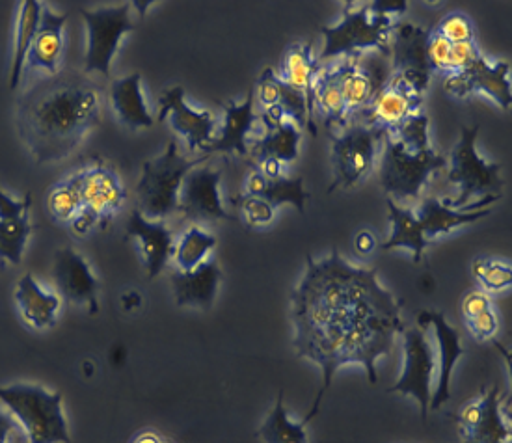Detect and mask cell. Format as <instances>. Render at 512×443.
I'll return each instance as SVG.
<instances>
[{"instance_id":"1","label":"cell","mask_w":512,"mask_h":443,"mask_svg":"<svg viewBox=\"0 0 512 443\" xmlns=\"http://www.w3.org/2000/svg\"><path fill=\"white\" fill-rule=\"evenodd\" d=\"M401 309L403 302L378 282L377 269L352 267L337 248L321 261L306 257L304 276L291 293L293 347L323 373V388L302 419L306 425L343 365H364L369 384H377L378 360L406 330Z\"/></svg>"},{"instance_id":"2","label":"cell","mask_w":512,"mask_h":443,"mask_svg":"<svg viewBox=\"0 0 512 443\" xmlns=\"http://www.w3.org/2000/svg\"><path fill=\"white\" fill-rule=\"evenodd\" d=\"M99 110L101 99L94 86L66 77L28 95L19 108V131L36 161H60L97 127Z\"/></svg>"},{"instance_id":"3","label":"cell","mask_w":512,"mask_h":443,"mask_svg":"<svg viewBox=\"0 0 512 443\" xmlns=\"http://www.w3.org/2000/svg\"><path fill=\"white\" fill-rule=\"evenodd\" d=\"M0 404L25 429L30 443H69L64 397L38 384L0 386Z\"/></svg>"},{"instance_id":"4","label":"cell","mask_w":512,"mask_h":443,"mask_svg":"<svg viewBox=\"0 0 512 443\" xmlns=\"http://www.w3.org/2000/svg\"><path fill=\"white\" fill-rule=\"evenodd\" d=\"M395 23L369 12V4L347 2L343 10V19L336 27H321L324 47L317 62L323 64L336 56H358L362 51L373 49L380 56H390V38Z\"/></svg>"},{"instance_id":"5","label":"cell","mask_w":512,"mask_h":443,"mask_svg":"<svg viewBox=\"0 0 512 443\" xmlns=\"http://www.w3.org/2000/svg\"><path fill=\"white\" fill-rule=\"evenodd\" d=\"M205 161V157L194 161L187 159L179 153L176 142L172 140L161 157L146 161L142 166V177L136 185V196L140 203L138 211L149 220H164L166 216L176 213L183 179L192 168Z\"/></svg>"},{"instance_id":"6","label":"cell","mask_w":512,"mask_h":443,"mask_svg":"<svg viewBox=\"0 0 512 443\" xmlns=\"http://www.w3.org/2000/svg\"><path fill=\"white\" fill-rule=\"evenodd\" d=\"M477 136L479 125L462 127L460 140L451 151L449 159V174L447 181L460 188L459 198L455 200H442V202L460 211L462 205H468L473 196L486 198V196H501V188L505 187V181L499 177L498 162H486L477 151Z\"/></svg>"},{"instance_id":"7","label":"cell","mask_w":512,"mask_h":443,"mask_svg":"<svg viewBox=\"0 0 512 443\" xmlns=\"http://www.w3.org/2000/svg\"><path fill=\"white\" fill-rule=\"evenodd\" d=\"M380 161V185L393 202L416 200L431 175L447 166V159L431 151L410 153L393 136L384 135Z\"/></svg>"},{"instance_id":"8","label":"cell","mask_w":512,"mask_h":443,"mask_svg":"<svg viewBox=\"0 0 512 443\" xmlns=\"http://www.w3.org/2000/svg\"><path fill=\"white\" fill-rule=\"evenodd\" d=\"M81 213L69 224L79 237L88 235L95 226H107L118 211H122L127 192L122 179L105 164H95L79 174Z\"/></svg>"},{"instance_id":"9","label":"cell","mask_w":512,"mask_h":443,"mask_svg":"<svg viewBox=\"0 0 512 443\" xmlns=\"http://www.w3.org/2000/svg\"><path fill=\"white\" fill-rule=\"evenodd\" d=\"M328 138L332 140L334 159V183L328 187V192L364 183L373 172L378 146L382 144L384 135L351 121L339 136L328 131Z\"/></svg>"},{"instance_id":"10","label":"cell","mask_w":512,"mask_h":443,"mask_svg":"<svg viewBox=\"0 0 512 443\" xmlns=\"http://www.w3.org/2000/svg\"><path fill=\"white\" fill-rule=\"evenodd\" d=\"M82 19L88 30L84 71L108 77L120 43L135 30V23L131 21V4L123 2L120 6L101 8L94 12L82 10Z\"/></svg>"},{"instance_id":"11","label":"cell","mask_w":512,"mask_h":443,"mask_svg":"<svg viewBox=\"0 0 512 443\" xmlns=\"http://www.w3.org/2000/svg\"><path fill=\"white\" fill-rule=\"evenodd\" d=\"M421 107L423 95L418 94L403 75L393 73L373 101L354 114L351 121L362 123L382 135H393L408 118L419 114Z\"/></svg>"},{"instance_id":"12","label":"cell","mask_w":512,"mask_h":443,"mask_svg":"<svg viewBox=\"0 0 512 443\" xmlns=\"http://www.w3.org/2000/svg\"><path fill=\"white\" fill-rule=\"evenodd\" d=\"M403 339H405L403 341V352H405L403 373L388 393L412 395L419 404L421 417L425 421L431 406V384L436 373V354L427 337V330H421L419 326L406 328Z\"/></svg>"},{"instance_id":"13","label":"cell","mask_w":512,"mask_h":443,"mask_svg":"<svg viewBox=\"0 0 512 443\" xmlns=\"http://www.w3.org/2000/svg\"><path fill=\"white\" fill-rule=\"evenodd\" d=\"M429 30L399 23L393 27L390 38L391 71L403 75L410 86L423 95L431 82L429 68Z\"/></svg>"},{"instance_id":"14","label":"cell","mask_w":512,"mask_h":443,"mask_svg":"<svg viewBox=\"0 0 512 443\" xmlns=\"http://www.w3.org/2000/svg\"><path fill=\"white\" fill-rule=\"evenodd\" d=\"M222 170H215L207 164L192 168L179 190L177 211L190 220H235L220 198Z\"/></svg>"},{"instance_id":"15","label":"cell","mask_w":512,"mask_h":443,"mask_svg":"<svg viewBox=\"0 0 512 443\" xmlns=\"http://www.w3.org/2000/svg\"><path fill=\"white\" fill-rule=\"evenodd\" d=\"M384 56H351L339 66V81H341V92L345 99V107L349 120L354 114L364 110L378 90L388 81V66L382 60Z\"/></svg>"},{"instance_id":"16","label":"cell","mask_w":512,"mask_h":443,"mask_svg":"<svg viewBox=\"0 0 512 443\" xmlns=\"http://www.w3.org/2000/svg\"><path fill=\"white\" fill-rule=\"evenodd\" d=\"M509 73H511L509 62L490 64L485 56H481L477 58L472 68L462 71L459 75L445 77V92L460 99L473 94H486L492 97L503 110H509L512 105Z\"/></svg>"},{"instance_id":"17","label":"cell","mask_w":512,"mask_h":443,"mask_svg":"<svg viewBox=\"0 0 512 443\" xmlns=\"http://www.w3.org/2000/svg\"><path fill=\"white\" fill-rule=\"evenodd\" d=\"M421 330H434L438 354H436V390L432 393L429 410H438L442 404L451 399V378L453 369L460 358L466 354L460 345L459 332L447 323L444 313L440 311H421L418 317Z\"/></svg>"},{"instance_id":"18","label":"cell","mask_w":512,"mask_h":443,"mask_svg":"<svg viewBox=\"0 0 512 443\" xmlns=\"http://www.w3.org/2000/svg\"><path fill=\"white\" fill-rule=\"evenodd\" d=\"M170 120L172 129L183 136L190 151L205 149L215 140V116L205 110L189 107L185 101L183 86L162 92L159 99V121Z\"/></svg>"},{"instance_id":"19","label":"cell","mask_w":512,"mask_h":443,"mask_svg":"<svg viewBox=\"0 0 512 443\" xmlns=\"http://www.w3.org/2000/svg\"><path fill=\"white\" fill-rule=\"evenodd\" d=\"M501 395L498 388H490L475 403L468 404L453 414V419L464 432L462 443H509L511 429L501 416Z\"/></svg>"},{"instance_id":"20","label":"cell","mask_w":512,"mask_h":443,"mask_svg":"<svg viewBox=\"0 0 512 443\" xmlns=\"http://www.w3.org/2000/svg\"><path fill=\"white\" fill-rule=\"evenodd\" d=\"M53 276L60 295L64 296L69 304L86 306L92 313L99 311V283L86 257L71 248L60 250L54 257Z\"/></svg>"},{"instance_id":"21","label":"cell","mask_w":512,"mask_h":443,"mask_svg":"<svg viewBox=\"0 0 512 443\" xmlns=\"http://www.w3.org/2000/svg\"><path fill=\"white\" fill-rule=\"evenodd\" d=\"M127 235L138 242L149 280L157 278L174 256V233L164 220H149L135 209L127 222Z\"/></svg>"},{"instance_id":"22","label":"cell","mask_w":512,"mask_h":443,"mask_svg":"<svg viewBox=\"0 0 512 443\" xmlns=\"http://www.w3.org/2000/svg\"><path fill=\"white\" fill-rule=\"evenodd\" d=\"M177 306L209 309L215 304L222 270L216 261H203L194 270H176L170 276Z\"/></svg>"},{"instance_id":"23","label":"cell","mask_w":512,"mask_h":443,"mask_svg":"<svg viewBox=\"0 0 512 443\" xmlns=\"http://www.w3.org/2000/svg\"><path fill=\"white\" fill-rule=\"evenodd\" d=\"M15 302L23 321L34 330L53 328L62 309V298L45 289L32 274H25L17 282Z\"/></svg>"},{"instance_id":"24","label":"cell","mask_w":512,"mask_h":443,"mask_svg":"<svg viewBox=\"0 0 512 443\" xmlns=\"http://www.w3.org/2000/svg\"><path fill=\"white\" fill-rule=\"evenodd\" d=\"M224 108V127L222 135L215 138L207 148L209 153H237L244 157L248 153V135L256 127L257 116L254 112V88L248 90L244 103L237 105L235 101H220Z\"/></svg>"},{"instance_id":"25","label":"cell","mask_w":512,"mask_h":443,"mask_svg":"<svg viewBox=\"0 0 512 443\" xmlns=\"http://www.w3.org/2000/svg\"><path fill=\"white\" fill-rule=\"evenodd\" d=\"M68 15L54 14L51 8L41 10L40 25L27 56L28 68L43 69L49 75L58 73L64 53V27Z\"/></svg>"},{"instance_id":"26","label":"cell","mask_w":512,"mask_h":443,"mask_svg":"<svg viewBox=\"0 0 512 443\" xmlns=\"http://www.w3.org/2000/svg\"><path fill=\"white\" fill-rule=\"evenodd\" d=\"M321 64L313 56V45L311 43H295L287 47L283 54L282 73L278 75L287 86L297 90L306 97L308 103V131L311 135L317 136V125L313 121V84L317 75L321 73Z\"/></svg>"},{"instance_id":"27","label":"cell","mask_w":512,"mask_h":443,"mask_svg":"<svg viewBox=\"0 0 512 443\" xmlns=\"http://www.w3.org/2000/svg\"><path fill=\"white\" fill-rule=\"evenodd\" d=\"M244 194L256 196L269 202L274 209L283 203H291L300 213H304V205L310 200V194L304 190V177H278L267 179L254 166V170L246 177Z\"/></svg>"},{"instance_id":"28","label":"cell","mask_w":512,"mask_h":443,"mask_svg":"<svg viewBox=\"0 0 512 443\" xmlns=\"http://www.w3.org/2000/svg\"><path fill=\"white\" fill-rule=\"evenodd\" d=\"M110 105L118 121L129 129L151 127L153 118L149 114L146 99L142 94V75L133 73L112 82L110 86Z\"/></svg>"},{"instance_id":"29","label":"cell","mask_w":512,"mask_h":443,"mask_svg":"<svg viewBox=\"0 0 512 443\" xmlns=\"http://www.w3.org/2000/svg\"><path fill=\"white\" fill-rule=\"evenodd\" d=\"M492 215V207H486L481 211H473V213H466V211H455L451 207H447L442 200L438 198H427L423 200L421 205L416 211L419 224L423 229L425 239L431 242L438 239L440 235H447L453 229L460 228V226H468L473 222H479L486 216Z\"/></svg>"},{"instance_id":"30","label":"cell","mask_w":512,"mask_h":443,"mask_svg":"<svg viewBox=\"0 0 512 443\" xmlns=\"http://www.w3.org/2000/svg\"><path fill=\"white\" fill-rule=\"evenodd\" d=\"M313 110L323 118L326 131H332V125L345 129L351 123L341 92L339 69H321L317 75L313 84Z\"/></svg>"},{"instance_id":"31","label":"cell","mask_w":512,"mask_h":443,"mask_svg":"<svg viewBox=\"0 0 512 443\" xmlns=\"http://www.w3.org/2000/svg\"><path fill=\"white\" fill-rule=\"evenodd\" d=\"M386 205L391 220V237L382 244V250L406 248L412 252V259L418 265L423 259V252L429 246V241L423 235L416 211L410 207H399L391 198L386 196Z\"/></svg>"},{"instance_id":"32","label":"cell","mask_w":512,"mask_h":443,"mask_svg":"<svg viewBox=\"0 0 512 443\" xmlns=\"http://www.w3.org/2000/svg\"><path fill=\"white\" fill-rule=\"evenodd\" d=\"M41 10H43V6L38 0L21 2L19 14H17L14 56H12V68H10V88L12 90L19 86L23 69L27 68L28 51H30V45L36 36L38 25H40Z\"/></svg>"},{"instance_id":"33","label":"cell","mask_w":512,"mask_h":443,"mask_svg":"<svg viewBox=\"0 0 512 443\" xmlns=\"http://www.w3.org/2000/svg\"><path fill=\"white\" fill-rule=\"evenodd\" d=\"M300 131L293 121L285 120L278 129L270 131L263 138L252 140V155L256 161L276 159L282 164H291L298 159Z\"/></svg>"},{"instance_id":"34","label":"cell","mask_w":512,"mask_h":443,"mask_svg":"<svg viewBox=\"0 0 512 443\" xmlns=\"http://www.w3.org/2000/svg\"><path fill=\"white\" fill-rule=\"evenodd\" d=\"M259 436L265 443H308L306 423H293L283 406V391L278 395L274 410L259 429Z\"/></svg>"},{"instance_id":"35","label":"cell","mask_w":512,"mask_h":443,"mask_svg":"<svg viewBox=\"0 0 512 443\" xmlns=\"http://www.w3.org/2000/svg\"><path fill=\"white\" fill-rule=\"evenodd\" d=\"M216 246V237L200 226H190L179 239L174 250L177 270H194L200 267L207 254Z\"/></svg>"},{"instance_id":"36","label":"cell","mask_w":512,"mask_h":443,"mask_svg":"<svg viewBox=\"0 0 512 443\" xmlns=\"http://www.w3.org/2000/svg\"><path fill=\"white\" fill-rule=\"evenodd\" d=\"M30 233V215L21 218H0V261L19 265L25 256V246Z\"/></svg>"},{"instance_id":"37","label":"cell","mask_w":512,"mask_h":443,"mask_svg":"<svg viewBox=\"0 0 512 443\" xmlns=\"http://www.w3.org/2000/svg\"><path fill=\"white\" fill-rule=\"evenodd\" d=\"M47 209L56 222L71 224L77 218L82 209L79 174L51 188L47 196Z\"/></svg>"},{"instance_id":"38","label":"cell","mask_w":512,"mask_h":443,"mask_svg":"<svg viewBox=\"0 0 512 443\" xmlns=\"http://www.w3.org/2000/svg\"><path fill=\"white\" fill-rule=\"evenodd\" d=\"M393 138L410 153H423L431 151V140H429V116L419 112L408 120L393 133Z\"/></svg>"},{"instance_id":"39","label":"cell","mask_w":512,"mask_h":443,"mask_svg":"<svg viewBox=\"0 0 512 443\" xmlns=\"http://www.w3.org/2000/svg\"><path fill=\"white\" fill-rule=\"evenodd\" d=\"M473 276L485 287V291H501L511 287L512 269L509 263L477 257L473 261Z\"/></svg>"},{"instance_id":"40","label":"cell","mask_w":512,"mask_h":443,"mask_svg":"<svg viewBox=\"0 0 512 443\" xmlns=\"http://www.w3.org/2000/svg\"><path fill=\"white\" fill-rule=\"evenodd\" d=\"M438 36H442L449 43H468L475 41V27L473 21L462 12L445 15L444 19L432 28Z\"/></svg>"},{"instance_id":"41","label":"cell","mask_w":512,"mask_h":443,"mask_svg":"<svg viewBox=\"0 0 512 443\" xmlns=\"http://www.w3.org/2000/svg\"><path fill=\"white\" fill-rule=\"evenodd\" d=\"M233 203L241 209L244 222H246L250 228H263V226H269L270 222L274 220L276 209H274L269 202L261 200V198L241 194V196H237V198L233 200Z\"/></svg>"},{"instance_id":"42","label":"cell","mask_w":512,"mask_h":443,"mask_svg":"<svg viewBox=\"0 0 512 443\" xmlns=\"http://www.w3.org/2000/svg\"><path fill=\"white\" fill-rule=\"evenodd\" d=\"M477 58H481V53L475 45V41H468V43H451L449 49V62H447V77L451 75H459L462 71L472 68L473 64L477 62Z\"/></svg>"},{"instance_id":"43","label":"cell","mask_w":512,"mask_h":443,"mask_svg":"<svg viewBox=\"0 0 512 443\" xmlns=\"http://www.w3.org/2000/svg\"><path fill=\"white\" fill-rule=\"evenodd\" d=\"M449 49L451 43L438 36L434 30H429V45H427V54H429V68L431 73L438 75H449L447 73V62H449Z\"/></svg>"},{"instance_id":"44","label":"cell","mask_w":512,"mask_h":443,"mask_svg":"<svg viewBox=\"0 0 512 443\" xmlns=\"http://www.w3.org/2000/svg\"><path fill=\"white\" fill-rule=\"evenodd\" d=\"M468 328L472 330L473 337L479 341H486L496 334L498 330V315L494 309H486L483 313L475 315L472 319H466Z\"/></svg>"},{"instance_id":"45","label":"cell","mask_w":512,"mask_h":443,"mask_svg":"<svg viewBox=\"0 0 512 443\" xmlns=\"http://www.w3.org/2000/svg\"><path fill=\"white\" fill-rule=\"evenodd\" d=\"M32 198L25 196L21 202L10 198L2 188H0V218H21L28 215Z\"/></svg>"},{"instance_id":"46","label":"cell","mask_w":512,"mask_h":443,"mask_svg":"<svg viewBox=\"0 0 512 443\" xmlns=\"http://www.w3.org/2000/svg\"><path fill=\"white\" fill-rule=\"evenodd\" d=\"M492 308V300L485 291H472L462 302V311L466 319H472L475 315L483 313L486 309Z\"/></svg>"},{"instance_id":"47","label":"cell","mask_w":512,"mask_h":443,"mask_svg":"<svg viewBox=\"0 0 512 443\" xmlns=\"http://www.w3.org/2000/svg\"><path fill=\"white\" fill-rule=\"evenodd\" d=\"M369 12L375 15H382L391 19V15L405 14L408 4L406 2H386V0H377V2H367Z\"/></svg>"},{"instance_id":"48","label":"cell","mask_w":512,"mask_h":443,"mask_svg":"<svg viewBox=\"0 0 512 443\" xmlns=\"http://www.w3.org/2000/svg\"><path fill=\"white\" fill-rule=\"evenodd\" d=\"M259 120L263 121V127L265 131L270 133L274 129H278L282 125L283 121L287 120L285 114L282 112L280 107L263 108V112L259 114Z\"/></svg>"},{"instance_id":"49","label":"cell","mask_w":512,"mask_h":443,"mask_svg":"<svg viewBox=\"0 0 512 443\" xmlns=\"http://www.w3.org/2000/svg\"><path fill=\"white\" fill-rule=\"evenodd\" d=\"M17 429H19V423L15 421V417L6 408L0 410V443L10 442V436Z\"/></svg>"},{"instance_id":"50","label":"cell","mask_w":512,"mask_h":443,"mask_svg":"<svg viewBox=\"0 0 512 443\" xmlns=\"http://www.w3.org/2000/svg\"><path fill=\"white\" fill-rule=\"evenodd\" d=\"M256 168L267 179H278L283 175V164L276 159H261V161H257Z\"/></svg>"},{"instance_id":"51","label":"cell","mask_w":512,"mask_h":443,"mask_svg":"<svg viewBox=\"0 0 512 443\" xmlns=\"http://www.w3.org/2000/svg\"><path fill=\"white\" fill-rule=\"evenodd\" d=\"M375 246H377V241H375L373 233H369V231H362V233L356 237V241H354L356 252H360L362 256L371 254V252L375 250Z\"/></svg>"},{"instance_id":"52","label":"cell","mask_w":512,"mask_h":443,"mask_svg":"<svg viewBox=\"0 0 512 443\" xmlns=\"http://www.w3.org/2000/svg\"><path fill=\"white\" fill-rule=\"evenodd\" d=\"M122 304L123 308L125 309L140 308V304H142V298H140V293H136V291H131V293L123 295Z\"/></svg>"},{"instance_id":"53","label":"cell","mask_w":512,"mask_h":443,"mask_svg":"<svg viewBox=\"0 0 512 443\" xmlns=\"http://www.w3.org/2000/svg\"><path fill=\"white\" fill-rule=\"evenodd\" d=\"M133 443H162L161 438H159V434H155V432H151V430H146V432H142V434H138Z\"/></svg>"},{"instance_id":"54","label":"cell","mask_w":512,"mask_h":443,"mask_svg":"<svg viewBox=\"0 0 512 443\" xmlns=\"http://www.w3.org/2000/svg\"><path fill=\"white\" fill-rule=\"evenodd\" d=\"M110 360H112L114 365H122L123 360H125V349L123 347H114Z\"/></svg>"},{"instance_id":"55","label":"cell","mask_w":512,"mask_h":443,"mask_svg":"<svg viewBox=\"0 0 512 443\" xmlns=\"http://www.w3.org/2000/svg\"><path fill=\"white\" fill-rule=\"evenodd\" d=\"M162 443H166V442H162Z\"/></svg>"}]
</instances>
